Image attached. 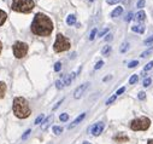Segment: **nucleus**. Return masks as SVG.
Returning a JSON list of instances; mask_svg holds the SVG:
<instances>
[{"label":"nucleus","mask_w":153,"mask_h":144,"mask_svg":"<svg viewBox=\"0 0 153 144\" xmlns=\"http://www.w3.org/2000/svg\"><path fill=\"white\" fill-rule=\"evenodd\" d=\"M95 34H97V29L94 28L92 32H91V35H89V40H93L95 38Z\"/></svg>","instance_id":"bb28decb"},{"label":"nucleus","mask_w":153,"mask_h":144,"mask_svg":"<svg viewBox=\"0 0 153 144\" xmlns=\"http://www.w3.org/2000/svg\"><path fill=\"white\" fill-rule=\"evenodd\" d=\"M68 119H69V114H66V113H63V114H60V116H59V120L63 121V122L68 121Z\"/></svg>","instance_id":"5701e85b"},{"label":"nucleus","mask_w":153,"mask_h":144,"mask_svg":"<svg viewBox=\"0 0 153 144\" xmlns=\"http://www.w3.org/2000/svg\"><path fill=\"white\" fill-rule=\"evenodd\" d=\"M56 86H57V88H63V87H64V82L58 80V81L56 82Z\"/></svg>","instance_id":"2f4dec72"},{"label":"nucleus","mask_w":153,"mask_h":144,"mask_svg":"<svg viewBox=\"0 0 153 144\" xmlns=\"http://www.w3.org/2000/svg\"><path fill=\"white\" fill-rule=\"evenodd\" d=\"M131 17H133V14H131V12H129V14L127 15V17H126V21H127V22H129V21L131 20Z\"/></svg>","instance_id":"a19ab883"},{"label":"nucleus","mask_w":153,"mask_h":144,"mask_svg":"<svg viewBox=\"0 0 153 144\" xmlns=\"http://www.w3.org/2000/svg\"><path fill=\"white\" fill-rule=\"evenodd\" d=\"M151 125V120L148 118H139V119H135L131 121L130 124V128L133 131H146Z\"/></svg>","instance_id":"20e7f679"},{"label":"nucleus","mask_w":153,"mask_h":144,"mask_svg":"<svg viewBox=\"0 0 153 144\" xmlns=\"http://www.w3.org/2000/svg\"><path fill=\"white\" fill-rule=\"evenodd\" d=\"M66 23H68L69 26H72V24H75V23H76V17H75L74 15H70V16H68V18H66Z\"/></svg>","instance_id":"f3484780"},{"label":"nucleus","mask_w":153,"mask_h":144,"mask_svg":"<svg viewBox=\"0 0 153 144\" xmlns=\"http://www.w3.org/2000/svg\"><path fill=\"white\" fill-rule=\"evenodd\" d=\"M110 51H111V46H110V45H107V46H104V49H102L101 53H102L104 56H106V55H108V53H110Z\"/></svg>","instance_id":"6ab92c4d"},{"label":"nucleus","mask_w":153,"mask_h":144,"mask_svg":"<svg viewBox=\"0 0 153 144\" xmlns=\"http://www.w3.org/2000/svg\"><path fill=\"white\" fill-rule=\"evenodd\" d=\"M85 118H86V113H82L80 116H77V118H76V119L72 121V124H71V125H69V130L74 128L75 126H77V125H79V124H80V122H81V121H82Z\"/></svg>","instance_id":"1a4fd4ad"},{"label":"nucleus","mask_w":153,"mask_h":144,"mask_svg":"<svg viewBox=\"0 0 153 144\" xmlns=\"http://www.w3.org/2000/svg\"><path fill=\"white\" fill-rule=\"evenodd\" d=\"M152 50H153V49H151V50H147V51L142 52V53H141V57H147V56H148V55L152 52Z\"/></svg>","instance_id":"72a5a7b5"},{"label":"nucleus","mask_w":153,"mask_h":144,"mask_svg":"<svg viewBox=\"0 0 153 144\" xmlns=\"http://www.w3.org/2000/svg\"><path fill=\"white\" fill-rule=\"evenodd\" d=\"M116 97H117V96H116V94H113V96H112V97H110V98H108V99H107V100H106V104H107V105H108V104H111V103H113V102H114V100H116Z\"/></svg>","instance_id":"393cba45"},{"label":"nucleus","mask_w":153,"mask_h":144,"mask_svg":"<svg viewBox=\"0 0 153 144\" xmlns=\"http://www.w3.org/2000/svg\"><path fill=\"white\" fill-rule=\"evenodd\" d=\"M135 18H136V21H139V22L145 21V18H146V14H145V11H139V12L135 15Z\"/></svg>","instance_id":"9b49d317"},{"label":"nucleus","mask_w":153,"mask_h":144,"mask_svg":"<svg viewBox=\"0 0 153 144\" xmlns=\"http://www.w3.org/2000/svg\"><path fill=\"white\" fill-rule=\"evenodd\" d=\"M122 12H123V8L118 6V8H116V9H114V10L112 11L111 16H112V17H118L120 15H122Z\"/></svg>","instance_id":"f8f14e48"},{"label":"nucleus","mask_w":153,"mask_h":144,"mask_svg":"<svg viewBox=\"0 0 153 144\" xmlns=\"http://www.w3.org/2000/svg\"><path fill=\"white\" fill-rule=\"evenodd\" d=\"M104 127H105L104 122H97V124L92 127V133H93V136H99V134L102 132Z\"/></svg>","instance_id":"6e6552de"},{"label":"nucleus","mask_w":153,"mask_h":144,"mask_svg":"<svg viewBox=\"0 0 153 144\" xmlns=\"http://www.w3.org/2000/svg\"><path fill=\"white\" fill-rule=\"evenodd\" d=\"M34 6H35V4L33 0H12L11 9L17 12L28 14L34 9Z\"/></svg>","instance_id":"7ed1b4c3"},{"label":"nucleus","mask_w":153,"mask_h":144,"mask_svg":"<svg viewBox=\"0 0 153 144\" xmlns=\"http://www.w3.org/2000/svg\"><path fill=\"white\" fill-rule=\"evenodd\" d=\"M124 91H126V87H121V88H120V90L116 92V96H118V94H122Z\"/></svg>","instance_id":"e433bc0d"},{"label":"nucleus","mask_w":153,"mask_h":144,"mask_svg":"<svg viewBox=\"0 0 153 144\" xmlns=\"http://www.w3.org/2000/svg\"><path fill=\"white\" fill-rule=\"evenodd\" d=\"M137 80H139V76H137L136 74H134V75L129 79V84H131V85H133V84H136V82H137Z\"/></svg>","instance_id":"4be33fe9"},{"label":"nucleus","mask_w":153,"mask_h":144,"mask_svg":"<svg viewBox=\"0 0 153 144\" xmlns=\"http://www.w3.org/2000/svg\"><path fill=\"white\" fill-rule=\"evenodd\" d=\"M63 100H64V99H60V102H58V103H57V104L54 105V108H53V109H57V108H58V106H59V105H60V104L63 103Z\"/></svg>","instance_id":"37998d69"},{"label":"nucleus","mask_w":153,"mask_h":144,"mask_svg":"<svg viewBox=\"0 0 153 144\" xmlns=\"http://www.w3.org/2000/svg\"><path fill=\"white\" fill-rule=\"evenodd\" d=\"M5 92H6V85L4 82H0V99L5 96Z\"/></svg>","instance_id":"2eb2a0df"},{"label":"nucleus","mask_w":153,"mask_h":144,"mask_svg":"<svg viewBox=\"0 0 153 144\" xmlns=\"http://www.w3.org/2000/svg\"><path fill=\"white\" fill-rule=\"evenodd\" d=\"M131 30L135 32V33L142 34V33L145 32V27H143V26H133V27H131Z\"/></svg>","instance_id":"ddd939ff"},{"label":"nucleus","mask_w":153,"mask_h":144,"mask_svg":"<svg viewBox=\"0 0 153 144\" xmlns=\"http://www.w3.org/2000/svg\"><path fill=\"white\" fill-rule=\"evenodd\" d=\"M152 41H153V35H152V37H149L148 39H146V40H145V44L147 45V44H151Z\"/></svg>","instance_id":"4c0bfd02"},{"label":"nucleus","mask_w":153,"mask_h":144,"mask_svg":"<svg viewBox=\"0 0 153 144\" xmlns=\"http://www.w3.org/2000/svg\"><path fill=\"white\" fill-rule=\"evenodd\" d=\"M152 68H153V61L149 62V63H147V65L145 67V71H147V70H149V69H152Z\"/></svg>","instance_id":"7c9ffc66"},{"label":"nucleus","mask_w":153,"mask_h":144,"mask_svg":"<svg viewBox=\"0 0 153 144\" xmlns=\"http://www.w3.org/2000/svg\"><path fill=\"white\" fill-rule=\"evenodd\" d=\"M28 52V45L25 43H22V41H17L15 45H13V55L16 58H22L27 55Z\"/></svg>","instance_id":"423d86ee"},{"label":"nucleus","mask_w":153,"mask_h":144,"mask_svg":"<svg viewBox=\"0 0 153 144\" xmlns=\"http://www.w3.org/2000/svg\"><path fill=\"white\" fill-rule=\"evenodd\" d=\"M147 144H153V139H149V140L147 142Z\"/></svg>","instance_id":"c03bdc74"},{"label":"nucleus","mask_w":153,"mask_h":144,"mask_svg":"<svg viewBox=\"0 0 153 144\" xmlns=\"http://www.w3.org/2000/svg\"><path fill=\"white\" fill-rule=\"evenodd\" d=\"M53 49L56 52H63L70 49V41L64 37L63 34H57V39L53 45Z\"/></svg>","instance_id":"39448f33"},{"label":"nucleus","mask_w":153,"mask_h":144,"mask_svg":"<svg viewBox=\"0 0 153 144\" xmlns=\"http://www.w3.org/2000/svg\"><path fill=\"white\" fill-rule=\"evenodd\" d=\"M114 140L118 142V143H122V142H128L129 138H128L127 136H123L122 133H120V134H117L116 137H114Z\"/></svg>","instance_id":"9d476101"},{"label":"nucleus","mask_w":153,"mask_h":144,"mask_svg":"<svg viewBox=\"0 0 153 144\" xmlns=\"http://www.w3.org/2000/svg\"><path fill=\"white\" fill-rule=\"evenodd\" d=\"M128 49H129V44H128V43H123V44H122V46H121V50H120V51H121L122 53H124Z\"/></svg>","instance_id":"412c9836"},{"label":"nucleus","mask_w":153,"mask_h":144,"mask_svg":"<svg viewBox=\"0 0 153 144\" xmlns=\"http://www.w3.org/2000/svg\"><path fill=\"white\" fill-rule=\"evenodd\" d=\"M146 98V93L145 92H140L139 93V99H145Z\"/></svg>","instance_id":"58836bf2"},{"label":"nucleus","mask_w":153,"mask_h":144,"mask_svg":"<svg viewBox=\"0 0 153 144\" xmlns=\"http://www.w3.org/2000/svg\"><path fill=\"white\" fill-rule=\"evenodd\" d=\"M105 40H106V41H110V40H112V35H111V34L106 35V38H105Z\"/></svg>","instance_id":"79ce46f5"},{"label":"nucleus","mask_w":153,"mask_h":144,"mask_svg":"<svg viewBox=\"0 0 153 144\" xmlns=\"http://www.w3.org/2000/svg\"><path fill=\"white\" fill-rule=\"evenodd\" d=\"M102 65H104V62H102V61H99V62L95 64V67H94V68H95V69H100Z\"/></svg>","instance_id":"f704fd0d"},{"label":"nucleus","mask_w":153,"mask_h":144,"mask_svg":"<svg viewBox=\"0 0 153 144\" xmlns=\"http://www.w3.org/2000/svg\"><path fill=\"white\" fill-rule=\"evenodd\" d=\"M83 144H91L89 142H83Z\"/></svg>","instance_id":"49530a36"},{"label":"nucleus","mask_w":153,"mask_h":144,"mask_svg":"<svg viewBox=\"0 0 153 144\" xmlns=\"http://www.w3.org/2000/svg\"><path fill=\"white\" fill-rule=\"evenodd\" d=\"M145 4H146L145 0H139V2H137V8H139V9H142V8L145 6Z\"/></svg>","instance_id":"cd10ccee"},{"label":"nucleus","mask_w":153,"mask_h":144,"mask_svg":"<svg viewBox=\"0 0 153 144\" xmlns=\"http://www.w3.org/2000/svg\"><path fill=\"white\" fill-rule=\"evenodd\" d=\"M88 85H89L88 82H85V84L80 85V86H79L75 90V92H74V97H75V98H80V97L82 96V93L85 92V90H86V88L88 87Z\"/></svg>","instance_id":"0eeeda50"},{"label":"nucleus","mask_w":153,"mask_h":144,"mask_svg":"<svg viewBox=\"0 0 153 144\" xmlns=\"http://www.w3.org/2000/svg\"><path fill=\"white\" fill-rule=\"evenodd\" d=\"M74 78H75V73H71L70 75H68V76L65 78V80H64V86H68V85H70Z\"/></svg>","instance_id":"4468645a"},{"label":"nucleus","mask_w":153,"mask_h":144,"mask_svg":"<svg viewBox=\"0 0 153 144\" xmlns=\"http://www.w3.org/2000/svg\"><path fill=\"white\" fill-rule=\"evenodd\" d=\"M30 132H31L30 130H28V131H25V132H24V134L22 136V139H25V138H27V137L29 136V133H30Z\"/></svg>","instance_id":"ea45409f"},{"label":"nucleus","mask_w":153,"mask_h":144,"mask_svg":"<svg viewBox=\"0 0 153 144\" xmlns=\"http://www.w3.org/2000/svg\"><path fill=\"white\" fill-rule=\"evenodd\" d=\"M107 2V4H110V5H113V4H118L121 0H106Z\"/></svg>","instance_id":"473e14b6"},{"label":"nucleus","mask_w":153,"mask_h":144,"mask_svg":"<svg viewBox=\"0 0 153 144\" xmlns=\"http://www.w3.org/2000/svg\"><path fill=\"white\" fill-rule=\"evenodd\" d=\"M44 119H45V115H44V114H40L39 116L36 118V120H35V125H39L40 122H42V121H44Z\"/></svg>","instance_id":"aec40b11"},{"label":"nucleus","mask_w":153,"mask_h":144,"mask_svg":"<svg viewBox=\"0 0 153 144\" xmlns=\"http://www.w3.org/2000/svg\"><path fill=\"white\" fill-rule=\"evenodd\" d=\"M53 132H54L56 134H60V133L63 132V128L59 127V126H54V127H53Z\"/></svg>","instance_id":"b1692460"},{"label":"nucleus","mask_w":153,"mask_h":144,"mask_svg":"<svg viewBox=\"0 0 153 144\" xmlns=\"http://www.w3.org/2000/svg\"><path fill=\"white\" fill-rule=\"evenodd\" d=\"M1 50H3V44H1V41H0V52H1Z\"/></svg>","instance_id":"a18cd8bd"},{"label":"nucleus","mask_w":153,"mask_h":144,"mask_svg":"<svg viewBox=\"0 0 153 144\" xmlns=\"http://www.w3.org/2000/svg\"><path fill=\"white\" fill-rule=\"evenodd\" d=\"M136 65H139V62H137V61H133V62H130V63L128 64L129 68H135Z\"/></svg>","instance_id":"c85d7f7f"},{"label":"nucleus","mask_w":153,"mask_h":144,"mask_svg":"<svg viewBox=\"0 0 153 144\" xmlns=\"http://www.w3.org/2000/svg\"><path fill=\"white\" fill-rule=\"evenodd\" d=\"M60 69H62V63H60V62H57V63L54 64V70H56V71H59Z\"/></svg>","instance_id":"c756f323"},{"label":"nucleus","mask_w":153,"mask_h":144,"mask_svg":"<svg viewBox=\"0 0 153 144\" xmlns=\"http://www.w3.org/2000/svg\"><path fill=\"white\" fill-rule=\"evenodd\" d=\"M151 82H152L151 78H147V79H145V80H143V86H145V87H148V86L151 85Z\"/></svg>","instance_id":"a878e982"},{"label":"nucleus","mask_w":153,"mask_h":144,"mask_svg":"<svg viewBox=\"0 0 153 144\" xmlns=\"http://www.w3.org/2000/svg\"><path fill=\"white\" fill-rule=\"evenodd\" d=\"M107 32H108V29H107V28H105L104 30H101V32L99 33V35H98V37H104V35H105Z\"/></svg>","instance_id":"c9c22d12"},{"label":"nucleus","mask_w":153,"mask_h":144,"mask_svg":"<svg viewBox=\"0 0 153 144\" xmlns=\"http://www.w3.org/2000/svg\"><path fill=\"white\" fill-rule=\"evenodd\" d=\"M89 2H94V0H89Z\"/></svg>","instance_id":"de8ad7c7"},{"label":"nucleus","mask_w":153,"mask_h":144,"mask_svg":"<svg viewBox=\"0 0 153 144\" xmlns=\"http://www.w3.org/2000/svg\"><path fill=\"white\" fill-rule=\"evenodd\" d=\"M52 120H53V115H51V116H48L47 119H46V121L44 122V126H42V130H46L47 128V126L52 122Z\"/></svg>","instance_id":"a211bd4d"},{"label":"nucleus","mask_w":153,"mask_h":144,"mask_svg":"<svg viewBox=\"0 0 153 144\" xmlns=\"http://www.w3.org/2000/svg\"><path fill=\"white\" fill-rule=\"evenodd\" d=\"M6 18H7L6 12H4V11L0 10V26H3V24H4V22L6 21Z\"/></svg>","instance_id":"dca6fc26"},{"label":"nucleus","mask_w":153,"mask_h":144,"mask_svg":"<svg viewBox=\"0 0 153 144\" xmlns=\"http://www.w3.org/2000/svg\"><path fill=\"white\" fill-rule=\"evenodd\" d=\"M13 113L19 119H25L31 114L28 102L23 97H16L13 99Z\"/></svg>","instance_id":"f03ea898"},{"label":"nucleus","mask_w":153,"mask_h":144,"mask_svg":"<svg viewBox=\"0 0 153 144\" xmlns=\"http://www.w3.org/2000/svg\"><path fill=\"white\" fill-rule=\"evenodd\" d=\"M53 30V22L45 14H36L31 23V32L39 37H48Z\"/></svg>","instance_id":"f257e3e1"}]
</instances>
